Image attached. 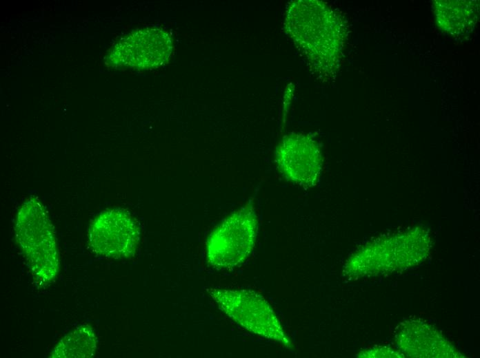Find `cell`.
<instances>
[{"instance_id":"6da1fadb","label":"cell","mask_w":480,"mask_h":358,"mask_svg":"<svg viewBox=\"0 0 480 358\" xmlns=\"http://www.w3.org/2000/svg\"><path fill=\"white\" fill-rule=\"evenodd\" d=\"M286 30L313 70L330 74L341 52L344 29L330 8L319 1H295L287 10Z\"/></svg>"},{"instance_id":"7a4b0ae2","label":"cell","mask_w":480,"mask_h":358,"mask_svg":"<svg viewBox=\"0 0 480 358\" xmlns=\"http://www.w3.org/2000/svg\"><path fill=\"white\" fill-rule=\"evenodd\" d=\"M15 236L37 284L51 282L59 271L58 249L53 226L37 198L28 199L19 209Z\"/></svg>"},{"instance_id":"3957f363","label":"cell","mask_w":480,"mask_h":358,"mask_svg":"<svg viewBox=\"0 0 480 358\" xmlns=\"http://www.w3.org/2000/svg\"><path fill=\"white\" fill-rule=\"evenodd\" d=\"M218 308L248 332L274 341L283 347H294L274 309L259 293L248 289L206 288Z\"/></svg>"},{"instance_id":"277c9868","label":"cell","mask_w":480,"mask_h":358,"mask_svg":"<svg viewBox=\"0 0 480 358\" xmlns=\"http://www.w3.org/2000/svg\"><path fill=\"white\" fill-rule=\"evenodd\" d=\"M258 218L252 201L224 219L210 234L206 242L208 264L218 270L240 266L256 242Z\"/></svg>"},{"instance_id":"5b68a950","label":"cell","mask_w":480,"mask_h":358,"mask_svg":"<svg viewBox=\"0 0 480 358\" xmlns=\"http://www.w3.org/2000/svg\"><path fill=\"white\" fill-rule=\"evenodd\" d=\"M139 227L126 209L114 208L99 213L88 229V242L96 254L113 259L134 255L140 241Z\"/></svg>"},{"instance_id":"8992f818","label":"cell","mask_w":480,"mask_h":358,"mask_svg":"<svg viewBox=\"0 0 480 358\" xmlns=\"http://www.w3.org/2000/svg\"><path fill=\"white\" fill-rule=\"evenodd\" d=\"M172 49L168 32L157 28H143L117 43L107 56L108 63L119 68H154L166 63Z\"/></svg>"},{"instance_id":"52a82bcc","label":"cell","mask_w":480,"mask_h":358,"mask_svg":"<svg viewBox=\"0 0 480 358\" xmlns=\"http://www.w3.org/2000/svg\"><path fill=\"white\" fill-rule=\"evenodd\" d=\"M274 156L278 169L288 180L306 188L317 183L321 171V154L310 136L292 133L284 136Z\"/></svg>"},{"instance_id":"ba28073f","label":"cell","mask_w":480,"mask_h":358,"mask_svg":"<svg viewBox=\"0 0 480 358\" xmlns=\"http://www.w3.org/2000/svg\"><path fill=\"white\" fill-rule=\"evenodd\" d=\"M381 249L379 244H370L351 256L343 268L344 274L350 278L375 276L403 270L420 262L426 251L417 248L400 249L397 245L393 251L388 245Z\"/></svg>"},{"instance_id":"9c48e42d","label":"cell","mask_w":480,"mask_h":358,"mask_svg":"<svg viewBox=\"0 0 480 358\" xmlns=\"http://www.w3.org/2000/svg\"><path fill=\"white\" fill-rule=\"evenodd\" d=\"M394 337L397 348L405 357H465L437 329L421 320L401 322L395 329Z\"/></svg>"},{"instance_id":"30bf717a","label":"cell","mask_w":480,"mask_h":358,"mask_svg":"<svg viewBox=\"0 0 480 358\" xmlns=\"http://www.w3.org/2000/svg\"><path fill=\"white\" fill-rule=\"evenodd\" d=\"M434 11L439 28L454 35H463L472 30L479 13L477 1H434Z\"/></svg>"},{"instance_id":"8fae6325","label":"cell","mask_w":480,"mask_h":358,"mask_svg":"<svg viewBox=\"0 0 480 358\" xmlns=\"http://www.w3.org/2000/svg\"><path fill=\"white\" fill-rule=\"evenodd\" d=\"M97 338L88 325H81L65 336L50 355L53 358H85L92 357Z\"/></svg>"},{"instance_id":"7c38bea8","label":"cell","mask_w":480,"mask_h":358,"mask_svg":"<svg viewBox=\"0 0 480 358\" xmlns=\"http://www.w3.org/2000/svg\"><path fill=\"white\" fill-rule=\"evenodd\" d=\"M359 357H390L402 358L405 355L400 351L394 350L388 346H374L361 351L358 355Z\"/></svg>"}]
</instances>
